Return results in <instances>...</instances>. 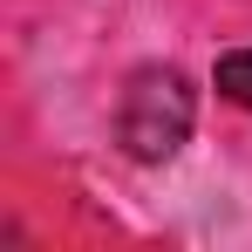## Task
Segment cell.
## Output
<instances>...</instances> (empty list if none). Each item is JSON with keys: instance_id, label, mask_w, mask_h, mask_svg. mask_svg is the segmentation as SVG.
Returning <instances> with one entry per match:
<instances>
[{"instance_id": "1", "label": "cell", "mask_w": 252, "mask_h": 252, "mask_svg": "<svg viewBox=\"0 0 252 252\" xmlns=\"http://www.w3.org/2000/svg\"><path fill=\"white\" fill-rule=\"evenodd\" d=\"M191 116H198V95L177 68H136L116 102V136L136 164H170L191 136Z\"/></svg>"}, {"instance_id": "2", "label": "cell", "mask_w": 252, "mask_h": 252, "mask_svg": "<svg viewBox=\"0 0 252 252\" xmlns=\"http://www.w3.org/2000/svg\"><path fill=\"white\" fill-rule=\"evenodd\" d=\"M218 95H225V102H239V109H252V48L218 55Z\"/></svg>"}]
</instances>
